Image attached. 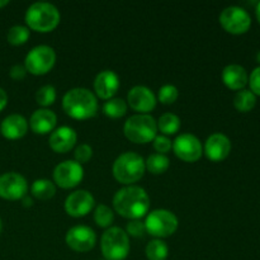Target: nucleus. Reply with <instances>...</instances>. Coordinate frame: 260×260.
I'll list each match as a JSON object with an SVG mask.
<instances>
[{"label":"nucleus","mask_w":260,"mask_h":260,"mask_svg":"<svg viewBox=\"0 0 260 260\" xmlns=\"http://www.w3.org/2000/svg\"><path fill=\"white\" fill-rule=\"evenodd\" d=\"M113 207L122 217L140 220L149 212L150 197L144 188L127 185L116 192L113 197Z\"/></svg>","instance_id":"obj_1"},{"label":"nucleus","mask_w":260,"mask_h":260,"mask_svg":"<svg viewBox=\"0 0 260 260\" xmlns=\"http://www.w3.org/2000/svg\"><path fill=\"white\" fill-rule=\"evenodd\" d=\"M62 108L71 118L88 119L96 114L98 101L89 89L73 88L63 95Z\"/></svg>","instance_id":"obj_2"},{"label":"nucleus","mask_w":260,"mask_h":260,"mask_svg":"<svg viewBox=\"0 0 260 260\" xmlns=\"http://www.w3.org/2000/svg\"><path fill=\"white\" fill-rule=\"evenodd\" d=\"M60 12L53 4L47 2L33 3L25 12L28 28L37 32H51L60 23Z\"/></svg>","instance_id":"obj_3"},{"label":"nucleus","mask_w":260,"mask_h":260,"mask_svg":"<svg viewBox=\"0 0 260 260\" xmlns=\"http://www.w3.org/2000/svg\"><path fill=\"white\" fill-rule=\"evenodd\" d=\"M113 175L122 184L131 185L141 179L145 174V160L140 154L127 151L119 155L113 162Z\"/></svg>","instance_id":"obj_4"},{"label":"nucleus","mask_w":260,"mask_h":260,"mask_svg":"<svg viewBox=\"0 0 260 260\" xmlns=\"http://www.w3.org/2000/svg\"><path fill=\"white\" fill-rule=\"evenodd\" d=\"M123 132L135 144H147L156 137L157 123L150 114H134L124 122Z\"/></svg>","instance_id":"obj_5"},{"label":"nucleus","mask_w":260,"mask_h":260,"mask_svg":"<svg viewBox=\"0 0 260 260\" xmlns=\"http://www.w3.org/2000/svg\"><path fill=\"white\" fill-rule=\"evenodd\" d=\"M102 254L107 260H124L129 253V239L121 228H108L101 239Z\"/></svg>","instance_id":"obj_6"},{"label":"nucleus","mask_w":260,"mask_h":260,"mask_svg":"<svg viewBox=\"0 0 260 260\" xmlns=\"http://www.w3.org/2000/svg\"><path fill=\"white\" fill-rule=\"evenodd\" d=\"M146 233L156 239L172 236L178 229V217L168 210H154L146 216Z\"/></svg>","instance_id":"obj_7"},{"label":"nucleus","mask_w":260,"mask_h":260,"mask_svg":"<svg viewBox=\"0 0 260 260\" xmlns=\"http://www.w3.org/2000/svg\"><path fill=\"white\" fill-rule=\"evenodd\" d=\"M56 62V52L51 46L38 45L27 53L24 68L33 75L47 74Z\"/></svg>","instance_id":"obj_8"},{"label":"nucleus","mask_w":260,"mask_h":260,"mask_svg":"<svg viewBox=\"0 0 260 260\" xmlns=\"http://www.w3.org/2000/svg\"><path fill=\"white\" fill-rule=\"evenodd\" d=\"M220 23L226 32L231 35H243L250 28L251 18L244 8L231 5L221 12Z\"/></svg>","instance_id":"obj_9"},{"label":"nucleus","mask_w":260,"mask_h":260,"mask_svg":"<svg viewBox=\"0 0 260 260\" xmlns=\"http://www.w3.org/2000/svg\"><path fill=\"white\" fill-rule=\"evenodd\" d=\"M83 165L75 160H65L53 169V180L61 188H74L83 180Z\"/></svg>","instance_id":"obj_10"},{"label":"nucleus","mask_w":260,"mask_h":260,"mask_svg":"<svg viewBox=\"0 0 260 260\" xmlns=\"http://www.w3.org/2000/svg\"><path fill=\"white\" fill-rule=\"evenodd\" d=\"M173 150L175 155L183 161L193 162L201 159L203 147L197 136L192 134H182L173 141Z\"/></svg>","instance_id":"obj_11"},{"label":"nucleus","mask_w":260,"mask_h":260,"mask_svg":"<svg viewBox=\"0 0 260 260\" xmlns=\"http://www.w3.org/2000/svg\"><path fill=\"white\" fill-rule=\"evenodd\" d=\"M28 189L25 178L15 172L0 175V197L8 201L22 200Z\"/></svg>","instance_id":"obj_12"},{"label":"nucleus","mask_w":260,"mask_h":260,"mask_svg":"<svg viewBox=\"0 0 260 260\" xmlns=\"http://www.w3.org/2000/svg\"><path fill=\"white\" fill-rule=\"evenodd\" d=\"M65 241L75 251L85 253L95 246L96 235L94 230L85 225H76L66 233Z\"/></svg>","instance_id":"obj_13"},{"label":"nucleus","mask_w":260,"mask_h":260,"mask_svg":"<svg viewBox=\"0 0 260 260\" xmlns=\"http://www.w3.org/2000/svg\"><path fill=\"white\" fill-rule=\"evenodd\" d=\"M95 201L88 190L79 189L70 193L65 200V211L73 217H83L93 210Z\"/></svg>","instance_id":"obj_14"},{"label":"nucleus","mask_w":260,"mask_h":260,"mask_svg":"<svg viewBox=\"0 0 260 260\" xmlns=\"http://www.w3.org/2000/svg\"><path fill=\"white\" fill-rule=\"evenodd\" d=\"M127 103L134 111L147 114L156 106V96L154 91L145 85H136L128 91Z\"/></svg>","instance_id":"obj_15"},{"label":"nucleus","mask_w":260,"mask_h":260,"mask_svg":"<svg viewBox=\"0 0 260 260\" xmlns=\"http://www.w3.org/2000/svg\"><path fill=\"white\" fill-rule=\"evenodd\" d=\"M231 151V141L226 135L216 132L205 142V154L212 161H222Z\"/></svg>","instance_id":"obj_16"},{"label":"nucleus","mask_w":260,"mask_h":260,"mask_svg":"<svg viewBox=\"0 0 260 260\" xmlns=\"http://www.w3.org/2000/svg\"><path fill=\"white\" fill-rule=\"evenodd\" d=\"M119 89V78L113 70H103L94 79V90L101 99L113 98Z\"/></svg>","instance_id":"obj_17"},{"label":"nucleus","mask_w":260,"mask_h":260,"mask_svg":"<svg viewBox=\"0 0 260 260\" xmlns=\"http://www.w3.org/2000/svg\"><path fill=\"white\" fill-rule=\"evenodd\" d=\"M76 140H78V135L75 129L69 126H61L53 129L48 142L53 151L63 154V152L70 151L75 146Z\"/></svg>","instance_id":"obj_18"},{"label":"nucleus","mask_w":260,"mask_h":260,"mask_svg":"<svg viewBox=\"0 0 260 260\" xmlns=\"http://www.w3.org/2000/svg\"><path fill=\"white\" fill-rule=\"evenodd\" d=\"M57 123V117L55 112L48 108L37 109L32 113L29 119V126L35 134L46 135L52 132Z\"/></svg>","instance_id":"obj_19"},{"label":"nucleus","mask_w":260,"mask_h":260,"mask_svg":"<svg viewBox=\"0 0 260 260\" xmlns=\"http://www.w3.org/2000/svg\"><path fill=\"white\" fill-rule=\"evenodd\" d=\"M28 131V121L22 114H9L3 119L0 132L8 140H17L24 136Z\"/></svg>","instance_id":"obj_20"},{"label":"nucleus","mask_w":260,"mask_h":260,"mask_svg":"<svg viewBox=\"0 0 260 260\" xmlns=\"http://www.w3.org/2000/svg\"><path fill=\"white\" fill-rule=\"evenodd\" d=\"M222 81L229 89L243 90L249 83V75L241 65L230 63L222 70Z\"/></svg>","instance_id":"obj_21"},{"label":"nucleus","mask_w":260,"mask_h":260,"mask_svg":"<svg viewBox=\"0 0 260 260\" xmlns=\"http://www.w3.org/2000/svg\"><path fill=\"white\" fill-rule=\"evenodd\" d=\"M30 192H32L33 197L37 198V200H50L55 196L56 185L55 183L48 179H37L33 182L32 187H30Z\"/></svg>","instance_id":"obj_22"},{"label":"nucleus","mask_w":260,"mask_h":260,"mask_svg":"<svg viewBox=\"0 0 260 260\" xmlns=\"http://www.w3.org/2000/svg\"><path fill=\"white\" fill-rule=\"evenodd\" d=\"M256 104V95L251 90L248 89H243L239 90L234 96V107L238 109L239 112H250L251 109L255 107Z\"/></svg>","instance_id":"obj_23"},{"label":"nucleus","mask_w":260,"mask_h":260,"mask_svg":"<svg viewBox=\"0 0 260 260\" xmlns=\"http://www.w3.org/2000/svg\"><path fill=\"white\" fill-rule=\"evenodd\" d=\"M157 123V129L167 136V135H174L179 131L180 128V118L177 114L172 113V112H167V113L161 114Z\"/></svg>","instance_id":"obj_24"},{"label":"nucleus","mask_w":260,"mask_h":260,"mask_svg":"<svg viewBox=\"0 0 260 260\" xmlns=\"http://www.w3.org/2000/svg\"><path fill=\"white\" fill-rule=\"evenodd\" d=\"M145 253L149 260H167L169 255V248L161 239H154L146 245Z\"/></svg>","instance_id":"obj_25"},{"label":"nucleus","mask_w":260,"mask_h":260,"mask_svg":"<svg viewBox=\"0 0 260 260\" xmlns=\"http://www.w3.org/2000/svg\"><path fill=\"white\" fill-rule=\"evenodd\" d=\"M170 165V160L167 155H162V154H151L149 157L146 159L145 161V167L146 169L149 170L151 174L155 175H159L162 174L168 170Z\"/></svg>","instance_id":"obj_26"},{"label":"nucleus","mask_w":260,"mask_h":260,"mask_svg":"<svg viewBox=\"0 0 260 260\" xmlns=\"http://www.w3.org/2000/svg\"><path fill=\"white\" fill-rule=\"evenodd\" d=\"M103 112L111 118H121L127 113V102L122 98H112L103 106Z\"/></svg>","instance_id":"obj_27"},{"label":"nucleus","mask_w":260,"mask_h":260,"mask_svg":"<svg viewBox=\"0 0 260 260\" xmlns=\"http://www.w3.org/2000/svg\"><path fill=\"white\" fill-rule=\"evenodd\" d=\"M94 221L99 228L108 229L114 221V213L108 206L98 205L94 211Z\"/></svg>","instance_id":"obj_28"},{"label":"nucleus","mask_w":260,"mask_h":260,"mask_svg":"<svg viewBox=\"0 0 260 260\" xmlns=\"http://www.w3.org/2000/svg\"><path fill=\"white\" fill-rule=\"evenodd\" d=\"M7 38L8 42H9L10 45H23V43L27 42L28 38H29V29H28V27H25V25H13V27L8 30Z\"/></svg>","instance_id":"obj_29"},{"label":"nucleus","mask_w":260,"mask_h":260,"mask_svg":"<svg viewBox=\"0 0 260 260\" xmlns=\"http://www.w3.org/2000/svg\"><path fill=\"white\" fill-rule=\"evenodd\" d=\"M36 101H37V103L42 107H48L51 106V104L55 103L56 101L55 86L50 85V84L41 86V88L37 90V93H36Z\"/></svg>","instance_id":"obj_30"},{"label":"nucleus","mask_w":260,"mask_h":260,"mask_svg":"<svg viewBox=\"0 0 260 260\" xmlns=\"http://www.w3.org/2000/svg\"><path fill=\"white\" fill-rule=\"evenodd\" d=\"M179 96V90L173 84H165L159 89L157 93V99L161 102L162 104H173Z\"/></svg>","instance_id":"obj_31"},{"label":"nucleus","mask_w":260,"mask_h":260,"mask_svg":"<svg viewBox=\"0 0 260 260\" xmlns=\"http://www.w3.org/2000/svg\"><path fill=\"white\" fill-rule=\"evenodd\" d=\"M91 156H93V149H91L90 145L80 144L79 146H76L74 157H75V161H78L79 164L88 162L91 159Z\"/></svg>","instance_id":"obj_32"},{"label":"nucleus","mask_w":260,"mask_h":260,"mask_svg":"<svg viewBox=\"0 0 260 260\" xmlns=\"http://www.w3.org/2000/svg\"><path fill=\"white\" fill-rule=\"evenodd\" d=\"M152 141H154V149L156 150L157 154L165 155L170 151V149H173V141L165 135H159V136L156 135Z\"/></svg>","instance_id":"obj_33"},{"label":"nucleus","mask_w":260,"mask_h":260,"mask_svg":"<svg viewBox=\"0 0 260 260\" xmlns=\"http://www.w3.org/2000/svg\"><path fill=\"white\" fill-rule=\"evenodd\" d=\"M146 233V226L145 222H141L140 220H131L126 225V234L134 238H142Z\"/></svg>","instance_id":"obj_34"},{"label":"nucleus","mask_w":260,"mask_h":260,"mask_svg":"<svg viewBox=\"0 0 260 260\" xmlns=\"http://www.w3.org/2000/svg\"><path fill=\"white\" fill-rule=\"evenodd\" d=\"M249 85H250V90L253 91L255 95L260 96V66L254 69L251 71L250 76H249Z\"/></svg>","instance_id":"obj_35"},{"label":"nucleus","mask_w":260,"mask_h":260,"mask_svg":"<svg viewBox=\"0 0 260 260\" xmlns=\"http://www.w3.org/2000/svg\"><path fill=\"white\" fill-rule=\"evenodd\" d=\"M9 75L10 78L14 79V80H22V79H24L25 75H27V69L24 68V65L17 63V65L12 66V69H10L9 71Z\"/></svg>","instance_id":"obj_36"},{"label":"nucleus","mask_w":260,"mask_h":260,"mask_svg":"<svg viewBox=\"0 0 260 260\" xmlns=\"http://www.w3.org/2000/svg\"><path fill=\"white\" fill-rule=\"evenodd\" d=\"M8 104V94L7 91L4 90L3 88H0V112L7 107Z\"/></svg>","instance_id":"obj_37"},{"label":"nucleus","mask_w":260,"mask_h":260,"mask_svg":"<svg viewBox=\"0 0 260 260\" xmlns=\"http://www.w3.org/2000/svg\"><path fill=\"white\" fill-rule=\"evenodd\" d=\"M22 200H23V206H24V207H30V206L33 205L32 197H28L27 194H25Z\"/></svg>","instance_id":"obj_38"},{"label":"nucleus","mask_w":260,"mask_h":260,"mask_svg":"<svg viewBox=\"0 0 260 260\" xmlns=\"http://www.w3.org/2000/svg\"><path fill=\"white\" fill-rule=\"evenodd\" d=\"M256 18H258V22L260 23V2L256 4V10H255Z\"/></svg>","instance_id":"obj_39"},{"label":"nucleus","mask_w":260,"mask_h":260,"mask_svg":"<svg viewBox=\"0 0 260 260\" xmlns=\"http://www.w3.org/2000/svg\"><path fill=\"white\" fill-rule=\"evenodd\" d=\"M8 4H9V0H0V8H4Z\"/></svg>","instance_id":"obj_40"},{"label":"nucleus","mask_w":260,"mask_h":260,"mask_svg":"<svg viewBox=\"0 0 260 260\" xmlns=\"http://www.w3.org/2000/svg\"><path fill=\"white\" fill-rule=\"evenodd\" d=\"M256 61L260 63V51L258 52V55H256Z\"/></svg>","instance_id":"obj_41"},{"label":"nucleus","mask_w":260,"mask_h":260,"mask_svg":"<svg viewBox=\"0 0 260 260\" xmlns=\"http://www.w3.org/2000/svg\"><path fill=\"white\" fill-rule=\"evenodd\" d=\"M0 231H2V220H0Z\"/></svg>","instance_id":"obj_42"}]
</instances>
